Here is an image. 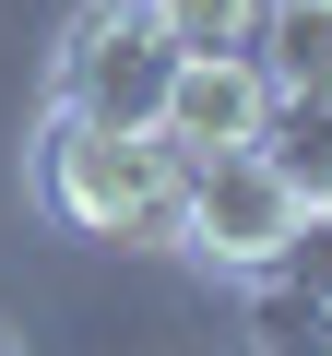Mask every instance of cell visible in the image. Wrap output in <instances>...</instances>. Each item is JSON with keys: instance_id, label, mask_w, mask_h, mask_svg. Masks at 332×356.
<instances>
[{"instance_id": "cell-1", "label": "cell", "mask_w": 332, "mask_h": 356, "mask_svg": "<svg viewBox=\"0 0 332 356\" xmlns=\"http://www.w3.org/2000/svg\"><path fill=\"white\" fill-rule=\"evenodd\" d=\"M179 178H190V154L166 131H107V119H72V107L36 143V202L72 238H107V250H179Z\"/></svg>"}, {"instance_id": "cell-2", "label": "cell", "mask_w": 332, "mask_h": 356, "mask_svg": "<svg viewBox=\"0 0 332 356\" xmlns=\"http://www.w3.org/2000/svg\"><path fill=\"white\" fill-rule=\"evenodd\" d=\"M285 238H297V191L238 143V154H190V178H179V250L190 261H214V273H273L285 261Z\"/></svg>"}, {"instance_id": "cell-3", "label": "cell", "mask_w": 332, "mask_h": 356, "mask_svg": "<svg viewBox=\"0 0 332 356\" xmlns=\"http://www.w3.org/2000/svg\"><path fill=\"white\" fill-rule=\"evenodd\" d=\"M166 72H179V48H166L131 0H95V13L60 36V107L72 119H107V131H154L166 107Z\"/></svg>"}, {"instance_id": "cell-4", "label": "cell", "mask_w": 332, "mask_h": 356, "mask_svg": "<svg viewBox=\"0 0 332 356\" xmlns=\"http://www.w3.org/2000/svg\"><path fill=\"white\" fill-rule=\"evenodd\" d=\"M261 107H273V83H261L249 48H179L154 131L179 143V154H238V143H261Z\"/></svg>"}, {"instance_id": "cell-5", "label": "cell", "mask_w": 332, "mask_h": 356, "mask_svg": "<svg viewBox=\"0 0 332 356\" xmlns=\"http://www.w3.org/2000/svg\"><path fill=\"white\" fill-rule=\"evenodd\" d=\"M249 60L273 95H332V0H261Z\"/></svg>"}, {"instance_id": "cell-6", "label": "cell", "mask_w": 332, "mask_h": 356, "mask_svg": "<svg viewBox=\"0 0 332 356\" xmlns=\"http://www.w3.org/2000/svg\"><path fill=\"white\" fill-rule=\"evenodd\" d=\"M249 154L297 191V214H320V202H332V95H273Z\"/></svg>"}, {"instance_id": "cell-7", "label": "cell", "mask_w": 332, "mask_h": 356, "mask_svg": "<svg viewBox=\"0 0 332 356\" xmlns=\"http://www.w3.org/2000/svg\"><path fill=\"white\" fill-rule=\"evenodd\" d=\"M249 344L261 356H332V309L285 273H249Z\"/></svg>"}, {"instance_id": "cell-8", "label": "cell", "mask_w": 332, "mask_h": 356, "mask_svg": "<svg viewBox=\"0 0 332 356\" xmlns=\"http://www.w3.org/2000/svg\"><path fill=\"white\" fill-rule=\"evenodd\" d=\"M131 13H142L166 48H249L261 0H131Z\"/></svg>"}, {"instance_id": "cell-9", "label": "cell", "mask_w": 332, "mask_h": 356, "mask_svg": "<svg viewBox=\"0 0 332 356\" xmlns=\"http://www.w3.org/2000/svg\"><path fill=\"white\" fill-rule=\"evenodd\" d=\"M273 273H285V285H308V297L332 309V202H320V214H297V238H285V261H273Z\"/></svg>"}]
</instances>
